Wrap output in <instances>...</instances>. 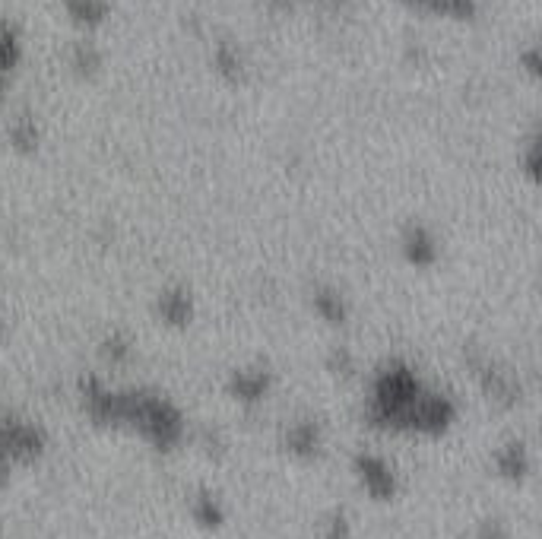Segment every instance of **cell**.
Masks as SVG:
<instances>
[{
  "label": "cell",
  "instance_id": "cell-1",
  "mask_svg": "<svg viewBox=\"0 0 542 539\" xmlns=\"http://www.w3.org/2000/svg\"><path fill=\"white\" fill-rule=\"evenodd\" d=\"M121 422L134 425L156 451H172L184 438V416L168 400L153 394H121L118 425Z\"/></svg>",
  "mask_w": 542,
  "mask_h": 539
},
{
  "label": "cell",
  "instance_id": "cell-2",
  "mask_svg": "<svg viewBox=\"0 0 542 539\" xmlns=\"http://www.w3.org/2000/svg\"><path fill=\"white\" fill-rule=\"evenodd\" d=\"M42 451H45V435L39 425L16 419V416L0 419V457H4L10 467L39 460Z\"/></svg>",
  "mask_w": 542,
  "mask_h": 539
},
{
  "label": "cell",
  "instance_id": "cell-3",
  "mask_svg": "<svg viewBox=\"0 0 542 539\" xmlns=\"http://www.w3.org/2000/svg\"><path fill=\"white\" fill-rule=\"evenodd\" d=\"M355 476H359L362 489L375 501H390L397 495V476L390 470V463L378 454L355 457Z\"/></svg>",
  "mask_w": 542,
  "mask_h": 539
},
{
  "label": "cell",
  "instance_id": "cell-4",
  "mask_svg": "<svg viewBox=\"0 0 542 539\" xmlns=\"http://www.w3.org/2000/svg\"><path fill=\"white\" fill-rule=\"evenodd\" d=\"M232 397L241 403H260L267 400L270 394V371L264 368H254V371H235L232 381H229Z\"/></svg>",
  "mask_w": 542,
  "mask_h": 539
},
{
  "label": "cell",
  "instance_id": "cell-5",
  "mask_svg": "<svg viewBox=\"0 0 542 539\" xmlns=\"http://www.w3.org/2000/svg\"><path fill=\"white\" fill-rule=\"evenodd\" d=\"M286 451L298 460H311L321 451V425L317 422H298L286 432Z\"/></svg>",
  "mask_w": 542,
  "mask_h": 539
},
{
  "label": "cell",
  "instance_id": "cell-6",
  "mask_svg": "<svg viewBox=\"0 0 542 539\" xmlns=\"http://www.w3.org/2000/svg\"><path fill=\"white\" fill-rule=\"evenodd\" d=\"M498 473L508 482H520L523 476L530 473V457H527V448H523L520 441H511V444H504V448H501Z\"/></svg>",
  "mask_w": 542,
  "mask_h": 539
},
{
  "label": "cell",
  "instance_id": "cell-7",
  "mask_svg": "<svg viewBox=\"0 0 542 539\" xmlns=\"http://www.w3.org/2000/svg\"><path fill=\"white\" fill-rule=\"evenodd\" d=\"M194 517H197V524L213 530V527L222 524V505H219L213 495H197V498H194Z\"/></svg>",
  "mask_w": 542,
  "mask_h": 539
},
{
  "label": "cell",
  "instance_id": "cell-8",
  "mask_svg": "<svg viewBox=\"0 0 542 539\" xmlns=\"http://www.w3.org/2000/svg\"><path fill=\"white\" fill-rule=\"evenodd\" d=\"M327 539H349V520H346V514H333L330 517Z\"/></svg>",
  "mask_w": 542,
  "mask_h": 539
},
{
  "label": "cell",
  "instance_id": "cell-9",
  "mask_svg": "<svg viewBox=\"0 0 542 539\" xmlns=\"http://www.w3.org/2000/svg\"><path fill=\"white\" fill-rule=\"evenodd\" d=\"M482 539H504V530H501V524H485V530H482Z\"/></svg>",
  "mask_w": 542,
  "mask_h": 539
}]
</instances>
